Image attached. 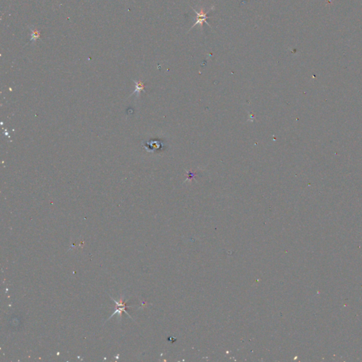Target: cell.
<instances>
[{"instance_id":"cell-4","label":"cell","mask_w":362,"mask_h":362,"mask_svg":"<svg viewBox=\"0 0 362 362\" xmlns=\"http://www.w3.org/2000/svg\"><path fill=\"white\" fill-rule=\"evenodd\" d=\"M135 81V91L132 93V94H134V93H135L136 92H137V94L139 95L142 90H145V85H144V83H142V81Z\"/></svg>"},{"instance_id":"cell-2","label":"cell","mask_w":362,"mask_h":362,"mask_svg":"<svg viewBox=\"0 0 362 362\" xmlns=\"http://www.w3.org/2000/svg\"><path fill=\"white\" fill-rule=\"evenodd\" d=\"M113 301L116 303L117 309H116V311H115L111 316H113V315H115V313H117L120 315V316H122V312H126V311H125V309H126V308L127 307V306L126 305V302H123V301H122V299L120 300V302H118V301H116L115 299H113ZM127 314H128V313H127Z\"/></svg>"},{"instance_id":"cell-1","label":"cell","mask_w":362,"mask_h":362,"mask_svg":"<svg viewBox=\"0 0 362 362\" xmlns=\"http://www.w3.org/2000/svg\"><path fill=\"white\" fill-rule=\"evenodd\" d=\"M213 8H214V6L211 8V9H209L208 11H207V12L204 11V9H201L200 11H199V12H198V11H197V10H195V9H194V8H192V10H193V11H195V14L197 15V20H196V21L195 22V23H194V24L192 25V27H191L190 29L189 30L188 32L190 31L191 29H192V28L195 27V26H197V25H198V24L200 25L201 27L203 28V23H207V24L209 26H209V23H207V19L209 18L208 16H207V14H209V13L210 12V11H211V10H212Z\"/></svg>"},{"instance_id":"cell-3","label":"cell","mask_w":362,"mask_h":362,"mask_svg":"<svg viewBox=\"0 0 362 362\" xmlns=\"http://www.w3.org/2000/svg\"><path fill=\"white\" fill-rule=\"evenodd\" d=\"M30 30L31 31V40L30 41L31 42H36L37 40L39 39L40 37H41V32H40L38 30H37L36 28H31V27H29Z\"/></svg>"}]
</instances>
